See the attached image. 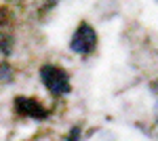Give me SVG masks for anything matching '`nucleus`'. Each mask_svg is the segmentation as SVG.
<instances>
[{
    "label": "nucleus",
    "instance_id": "4",
    "mask_svg": "<svg viewBox=\"0 0 158 141\" xmlns=\"http://www.w3.org/2000/svg\"><path fill=\"white\" fill-rule=\"evenodd\" d=\"M65 141H80V126H74V129L68 133Z\"/></svg>",
    "mask_w": 158,
    "mask_h": 141
},
{
    "label": "nucleus",
    "instance_id": "2",
    "mask_svg": "<svg viewBox=\"0 0 158 141\" xmlns=\"http://www.w3.org/2000/svg\"><path fill=\"white\" fill-rule=\"evenodd\" d=\"M97 47V32L93 30V25L82 21L74 30L72 40H70V51L76 53V55H91Z\"/></svg>",
    "mask_w": 158,
    "mask_h": 141
},
{
    "label": "nucleus",
    "instance_id": "1",
    "mask_svg": "<svg viewBox=\"0 0 158 141\" xmlns=\"http://www.w3.org/2000/svg\"><path fill=\"white\" fill-rule=\"evenodd\" d=\"M40 78H42V84L47 86V91L55 97L59 95H68L72 91V84H70V76L68 72L55 65V63H47L40 68Z\"/></svg>",
    "mask_w": 158,
    "mask_h": 141
},
{
    "label": "nucleus",
    "instance_id": "3",
    "mask_svg": "<svg viewBox=\"0 0 158 141\" xmlns=\"http://www.w3.org/2000/svg\"><path fill=\"white\" fill-rule=\"evenodd\" d=\"M15 112L23 118H34V120H44L49 116V110L42 106L34 97H17L15 99Z\"/></svg>",
    "mask_w": 158,
    "mask_h": 141
},
{
    "label": "nucleus",
    "instance_id": "5",
    "mask_svg": "<svg viewBox=\"0 0 158 141\" xmlns=\"http://www.w3.org/2000/svg\"><path fill=\"white\" fill-rule=\"evenodd\" d=\"M51 2H57V0H51Z\"/></svg>",
    "mask_w": 158,
    "mask_h": 141
}]
</instances>
